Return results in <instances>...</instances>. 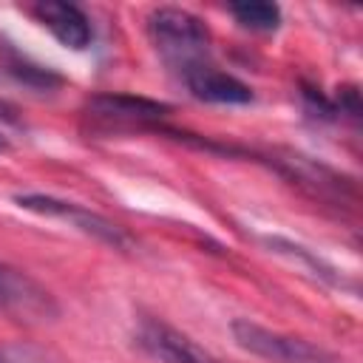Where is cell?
I'll use <instances>...</instances> for the list:
<instances>
[{"mask_svg": "<svg viewBox=\"0 0 363 363\" xmlns=\"http://www.w3.org/2000/svg\"><path fill=\"white\" fill-rule=\"evenodd\" d=\"M147 34L162 62L182 79L210 60V28L187 9L162 6L147 14Z\"/></svg>", "mask_w": 363, "mask_h": 363, "instance_id": "obj_1", "label": "cell"}, {"mask_svg": "<svg viewBox=\"0 0 363 363\" xmlns=\"http://www.w3.org/2000/svg\"><path fill=\"white\" fill-rule=\"evenodd\" d=\"M230 332H233V340L244 352H250L252 357L267 360V363H343L340 354L329 352L320 343H312V340L298 337V335L267 329L250 318L233 320Z\"/></svg>", "mask_w": 363, "mask_h": 363, "instance_id": "obj_2", "label": "cell"}, {"mask_svg": "<svg viewBox=\"0 0 363 363\" xmlns=\"http://www.w3.org/2000/svg\"><path fill=\"white\" fill-rule=\"evenodd\" d=\"M0 312L20 326H45L60 318V303L37 278L0 261Z\"/></svg>", "mask_w": 363, "mask_h": 363, "instance_id": "obj_3", "label": "cell"}, {"mask_svg": "<svg viewBox=\"0 0 363 363\" xmlns=\"http://www.w3.org/2000/svg\"><path fill=\"white\" fill-rule=\"evenodd\" d=\"M82 113L99 130H153L170 116V105L136 94H94Z\"/></svg>", "mask_w": 363, "mask_h": 363, "instance_id": "obj_4", "label": "cell"}, {"mask_svg": "<svg viewBox=\"0 0 363 363\" xmlns=\"http://www.w3.org/2000/svg\"><path fill=\"white\" fill-rule=\"evenodd\" d=\"M14 204L28 210V213H37V216H45V218H57V221H65L71 224L74 230L113 247V250H128L130 247V235L113 224L111 218L77 204V201H65V199H57V196H48V193H20L14 196Z\"/></svg>", "mask_w": 363, "mask_h": 363, "instance_id": "obj_5", "label": "cell"}, {"mask_svg": "<svg viewBox=\"0 0 363 363\" xmlns=\"http://www.w3.org/2000/svg\"><path fill=\"white\" fill-rule=\"evenodd\" d=\"M133 343L159 363H221L210 352H204L196 340L182 335L179 329L167 326L164 320L145 318L133 335Z\"/></svg>", "mask_w": 363, "mask_h": 363, "instance_id": "obj_6", "label": "cell"}, {"mask_svg": "<svg viewBox=\"0 0 363 363\" xmlns=\"http://www.w3.org/2000/svg\"><path fill=\"white\" fill-rule=\"evenodd\" d=\"M182 85L190 96L210 102V105H247L252 102V88L233 77L230 71L218 68L216 62H204L196 71L182 77Z\"/></svg>", "mask_w": 363, "mask_h": 363, "instance_id": "obj_7", "label": "cell"}, {"mask_svg": "<svg viewBox=\"0 0 363 363\" xmlns=\"http://www.w3.org/2000/svg\"><path fill=\"white\" fill-rule=\"evenodd\" d=\"M34 17L71 51H85L91 45V20L88 14L74 6V3H60V0H48V3H37Z\"/></svg>", "mask_w": 363, "mask_h": 363, "instance_id": "obj_8", "label": "cell"}, {"mask_svg": "<svg viewBox=\"0 0 363 363\" xmlns=\"http://www.w3.org/2000/svg\"><path fill=\"white\" fill-rule=\"evenodd\" d=\"M0 68L9 77H14L17 82H23L26 88H34V91H54V88L62 85V77L57 71H51L48 65H40L28 54L17 51L11 43H0Z\"/></svg>", "mask_w": 363, "mask_h": 363, "instance_id": "obj_9", "label": "cell"}, {"mask_svg": "<svg viewBox=\"0 0 363 363\" xmlns=\"http://www.w3.org/2000/svg\"><path fill=\"white\" fill-rule=\"evenodd\" d=\"M264 241H267V247H269L272 252H278V255H284V258L301 264V267L309 269L315 278L329 281V284H335V286H340V289L346 286L343 275H340L335 267H329L323 258H318L312 250H306V247H301V244H295V241H289V238H281V235H267Z\"/></svg>", "mask_w": 363, "mask_h": 363, "instance_id": "obj_10", "label": "cell"}, {"mask_svg": "<svg viewBox=\"0 0 363 363\" xmlns=\"http://www.w3.org/2000/svg\"><path fill=\"white\" fill-rule=\"evenodd\" d=\"M230 14L250 31L269 34L281 26V9L275 3H230Z\"/></svg>", "mask_w": 363, "mask_h": 363, "instance_id": "obj_11", "label": "cell"}, {"mask_svg": "<svg viewBox=\"0 0 363 363\" xmlns=\"http://www.w3.org/2000/svg\"><path fill=\"white\" fill-rule=\"evenodd\" d=\"M0 363H51V357L31 343H0Z\"/></svg>", "mask_w": 363, "mask_h": 363, "instance_id": "obj_12", "label": "cell"}, {"mask_svg": "<svg viewBox=\"0 0 363 363\" xmlns=\"http://www.w3.org/2000/svg\"><path fill=\"white\" fill-rule=\"evenodd\" d=\"M6 147H9V142H6V139H3V133H0V150H6Z\"/></svg>", "mask_w": 363, "mask_h": 363, "instance_id": "obj_13", "label": "cell"}]
</instances>
